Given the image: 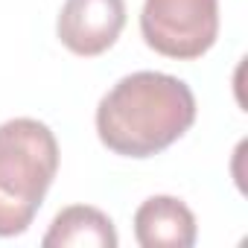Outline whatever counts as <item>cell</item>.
Listing matches in <instances>:
<instances>
[{
    "label": "cell",
    "mask_w": 248,
    "mask_h": 248,
    "mask_svg": "<svg viewBox=\"0 0 248 248\" xmlns=\"http://www.w3.org/2000/svg\"><path fill=\"white\" fill-rule=\"evenodd\" d=\"M196 120V96L178 76L138 70L123 76L96 105L99 140L126 158H152Z\"/></svg>",
    "instance_id": "6da1fadb"
},
{
    "label": "cell",
    "mask_w": 248,
    "mask_h": 248,
    "mask_svg": "<svg viewBox=\"0 0 248 248\" xmlns=\"http://www.w3.org/2000/svg\"><path fill=\"white\" fill-rule=\"evenodd\" d=\"M59 172V143L41 120L15 117L0 126V236L24 233Z\"/></svg>",
    "instance_id": "7a4b0ae2"
},
{
    "label": "cell",
    "mask_w": 248,
    "mask_h": 248,
    "mask_svg": "<svg viewBox=\"0 0 248 248\" xmlns=\"http://www.w3.org/2000/svg\"><path fill=\"white\" fill-rule=\"evenodd\" d=\"M140 32L167 59H202L219 35V0H146Z\"/></svg>",
    "instance_id": "3957f363"
},
{
    "label": "cell",
    "mask_w": 248,
    "mask_h": 248,
    "mask_svg": "<svg viewBox=\"0 0 248 248\" xmlns=\"http://www.w3.org/2000/svg\"><path fill=\"white\" fill-rule=\"evenodd\" d=\"M126 27V0H64L56 32L76 56L105 53Z\"/></svg>",
    "instance_id": "277c9868"
},
{
    "label": "cell",
    "mask_w": 248,
    "mask_h": 248,
    "mask_svg": "<svg viewBox=\"0 0 248 248\" xmlns=\"http://www.w3.org/2000/svg\"><path fill=\"white\" fill-rule=\"evenodd\" d=\"M135 236L143 248H190L196 242V216L175 196H152L135 213Z\"/></svg>",
    "instance_id": "5b68a950"
},
{
    "label": "cell",
    "mask_w": 248,
    "mask_h": 248,
    "mask_svg": "<svg viewBox=\"0 0 248 248\" xmlns=\"http://www.w3.org/2000/svg\"><path fill=\"white\" fill-rule=\"evenodd\" d=\"M41 242L44 248H117L120 239L114 222L102 210L91 204H73L53 219Z\"/></svg>",
    "instance_id": "8992f818"
}]
</instances>
